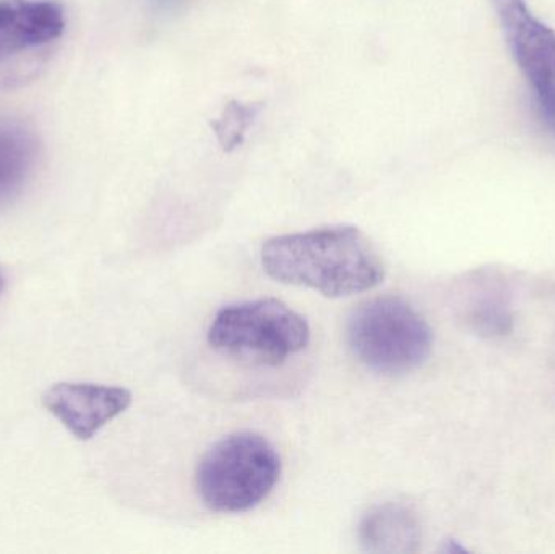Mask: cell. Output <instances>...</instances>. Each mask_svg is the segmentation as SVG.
I'll list each match as a JSON object with an SVG mask.
<instances>
[{"mask_svg":"<svg viewBox=\"0 0 555 554\" xmlns=\"http://www.w3.org/2000/svg\"><path fill=\"white\" fill-rule=\"evenodd\" d=\"M259 113L260 106L257 104L241 103V101L228 103L220 119L214 123L215 133L227 152H231L243 143L247 130Z\"/></svg>","mask_w":555,"mask_h":554,"instance_id":"10","label":"cell"},{"mask_svg":"<svg viewBox=\"0 0 555 554\" xmlns=\"http://www.w3.org/2000/svg\"><path fill=\"white\" fill-rule=\"evenodd\" d=\"M65 28L67 12L59 0H0V62L52 44Z\"/></svg>","mask_w":555,"mask_h":554,"instance_id":"7","label":"cell"},{"mask_svg":"<svg viewBox=\"0 0 555 554\" xmlns=\"http://www.w3.org/2000/svg\"><path fill=\"white\" fill-rule=\"evenodd\" d=\"M262 267L276 282L328 298L369 292L385 276L384 262L369 237L346 224L272 237L263 244Z\"/></svg>","mask_w":555,"mask_h":554,"instance_id":"1","label":"cell"},{"mask_svg":"<svg viewBox=\"0 0 555 554\" xmlns=\"http://www.w3.org/2000/svg\"><path fill=\"white\" fill-rule=\"evenodd\" d=\"M359 542L369 553H414L420 549L421 526L416 514L400 503H385L365 514Z\"/></svg>","mask_w":555,"mask_h":554,"instance_id":"8","label":"cell"},{"mask_svg":"<svg viewBox=\"0 0 555 554\" xmlns=\"http://www.w3.org/2000/svg\"><path fill=\"white\" fill-rule=\"evenodd\" d=\"M3 288H5V279H3L2 270H0V293L3 292Z\"/></svg>","mask_w":555,"mask_h":554,"instance_id":"12","label":"cell"},{"mask_svg":"<svg viewBox=\"0 0 555 554\" xmlns=\"http://www.w3.org/2000/svg\"><path fill=\"white\" fill-rule=\"evenodd\" d=\"M42 405L74 438L90 441L132 405V392L103 384L59 383L46 390Z\"/></svg>","mask_w":555,"mask_h":554,"instance_id":"6","label":"cell"},{"mask_svg":"<svg viewBox=\"0 0 555 554\" xmlns=\"http://www.w3.org/2000/svg\"><path fill=\"white\" fill-rule=\"evenodd\" d=\"M159 10H172L181 3V0H153Z\"/></svg>","mask_w":555,"mask_h":554,"instance_id":"11","label":"cell"},{"mask_svg":"<svg viewBox=\"0 0 555 554\" xmlns=\"http://www.w3.org/2000/svg\"><path fill=\"white\" fill-rule=\"evenodd\" d=\"M505 39L537 100L541 119L555 133V31L527 0H492Z\"/></svg>","mask_w":555,"mask_h":554,"instance_id":"5","label":"cell"},{"mask_svg":"<svg viewBox=\"0 0 555 554\" xmlns=\"http://www.w3.org/2000/svg\"><path fill=\"white\" fill-rule=\"evenodd\" d=\"M346 340L359 363L384 376L413 373L433 350L426 319L398 296H378L359 305L346 324Z\"/></svg>","mask_w":555,"mask_h":554,"instance_id":"3","label":"cell"},{"mask_svg":"<svg viewBox=\"0 0 555 554\" xmlns=\"http://www.w3.org/2000/svg\"><path fill=\"white\" fill-rule=\"evenodd\" d=\"M41 143L31 127L16 119H0V205L25 188L38 163Z\"/></svg>","mask_w":555,"mask_h":554,"instance_id":"9","label":"cell"},{"mask_svg":"<svg viewBox=\"0 0 555 554\" xmlns=\"http://www.w3.org/2000/svg\"><path fill=\"white\" fill-rule=\"evenodd\" d=\"M281 459L272 442L253 431L218 441L197 467V491L215 513H247L275 490Z\"/></svg>","mask_w":555,"mask_h":554,"instance_id":"2","label":"cell"},{"mask_svg":"<svg viewBox=\"0 0 555 554\" xmlns=\"http://www.w3.org/2000/svg\"><path fill=\"white\" fill-rule=\"evenodd\" d=\"M309 342L306 319L278 299L228 306L208 331L214 350L254 366H280L306 350Z\"/></svg>","mask_w":555,"mask_h":554,"instance_id":"4","label":"cell"}]
</instances>
